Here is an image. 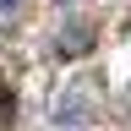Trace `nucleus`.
Wrapping results in <instances>:
<instances>
[{"instance_id":"obj_1","label":"nucleus","mask_w":131,"mask_h":131,"mask_svg":"<svg viewBox=\"0 0 131 131\" xmlns=\"http://www.w3.org/2000/svg\"><path fill=\"white\" fill-rule=\"evenodd\" d=\"M11 109H16V93H11V82L0 77V120H11Z\"/></svg>"}]
</instances>
